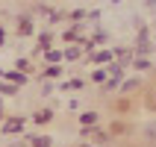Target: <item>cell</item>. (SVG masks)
<instances>
[{
  "label": "cell",
  "mask_w": 156,
  "mask_h": 147,
  "mask_svg": "<svg viewBox=\"0 0 156 147\" xmlns=\"http://www.w3.org/2000/svg\"><path fill=\"white\" fill-rule=\"evenodd\" d=\"M18 35H33V15H27V12H21L18 15Z\"/></svg>",
  "instance_id": "obj_1"
},
{
  "label": "cell",
  "mask_w": 156,
  "mask_h": 147,
  "mask_svg": "<svg viewBox=\"0 0 156 147\" xmlns=\"http://www.w3.org/2000/svg\"><path fill=\"white\" fill-rule=\"evenodd\" d=\"M24 130V118H6L3 121V132H6V138L9 135H15V132Z\"/></svg>",
  "instance_id": "obj_2"
},
{
  "label": "cell",
  "mask_w": 156,
  "mask_h": 147,
  "mask_svg": "<svg viewBox=\"0 0 156 147\" xmlns=\"http://www.w3.org/2000/svg\"><path fill=\"white\" fill-rule=\"evenodd\" d=\"M112 59H115L112 50H97V53H91V56H88V62H94V65H109Z\"/></svg>",
  "instance_id": "obj_3"
},
{
  "label": "cell",
  "mask_w": 156,
  "mask_h": 147,
  "mask_svg": "<svg viewBox=\"0 0 156 147\" xmlns=\"http://www.w3.org/2000/svg\"><path fill=\"white\" fill-rule=\"evenodd\" d=\"M0 77H6V82H15V86H24L27 82L24 71H0Z\"/></svg>",
  "instance_id": "obj_4"
},
{
  "label": "cell",
  "mask_w": 156,
  "mask_h": 147,
  "mask_svg": "<svg viewBox=\"0 0 156 147\" xmlns=\"http://www.w3.org/2000/svg\"><path fill=\"white\" fill-rule=\"evenodd\" d=\"M24 144H35V147H50V144H53V138H50V135H27V138H24Z\"/></svg>",
  "instance_id": "obj_5"
},
{
  "label": "cell",
  "mask_w": 156,
  "mask_h": 147,
  "mask_svg": "<svg viewBox=\"0 0 156 147\" xmlns=\"http://www.w3.org/2000/svg\"><path fill=\"white\" fill-rule=\"evenodd\" d=\"M53 121V109H38L33 112V124H50Z\"/></svg>",
  "instance_id": "obj_6"
},
{
  "label": "cell",
  "mask_w": 156,
  "mask_h": 147,
  "mask_svg": "<svg viewBox=\"0 0 156 147\" xmlns=\"http://www.w3.org/2000/svg\"><path fill=\"white\" fill-rule=\"evenodd\" d=\"M139 86H141V79H139V77H130V79L124 77V79H121V86H118V88H121L124 94H127V91H136Z\"/></svg>",
  "instance_id": "obj_7"
},
{
  "label": "cell",
  "mask_w": 156,
  "mask_h": 147,
  "mask_svg": "<svg viewBox=\"0 0 156 147\" xmlns=\"http://www.w3.org/2000/svg\"><path fill=\"white\" fill-rule=\"evenodd\" d=\"M80 56H83V47H77V44H71L68 50L62 53V59H68V62H77Z\"/></svg>",
  "instance_id": "obj_8"
},
{
  "label": "cell",
  "mask_w": 156,
  "mask_h": 147,
  "mask_svg": "<svg viewBox=\"0 0 156 147\" xmlns=\"http://www.w3.org/2000/svg\"><path fill=\"white\" fill-rule=\"evenodd\" d=\"M133 109V103H130V97H118V100H115V112L118 115H124V112H130Z\"/></svg>",
  "instance_id": "obj_9"
},
{
  "label": "cell",
  "mask_w": 156,
  "mask_h": 147,
  "mask_svg": "<svg viewBox=\"0 0 156 147\" xmlns=\"http://www.w3.org/2000/svg\"><path fill=\"white\" fill-rule=\"evenodd\" d=\"M130 65H136L139 71H147V68H150V56H141V53H139V56H133Z\"/></svg>",
  "instance_id": "obj_10"
},
{
  "label": "cell",
  "mask_w": 156,
  "mask_h": 147,
  "mask_svg": "<svg viewBox=\"0 0 156 147\" xmlns=\"http://www.w3.org/2000/svg\"><path fill=\"white\" fill-rule=\"evenodd\" d=\"M44 77H47V79H59V77H62V68H59V62H53V65H47V71H44Z\"/></svg>",
  "instance_id": "obj_11"
},
{
  "label": "cell",
  "mask_w": 156,
  "mask_h": 147,
  "mask_svg": "<svg viewBox=\"0 0 156 147\" xmlns=\"http://www.w3.org/2000/svg\"><path fill=\"white\" fill-rule=\"evenodd\" d=\"M83 86H86V82H83V79H68V82H62L59 88H68V91H83Z\"/></svg>",
  "instance_id": "obj_12"
},
{
  "label": "cell",
  "mask_w": 156,
  "mask_h": 147,
  "mask_svg": "<svg viewBox=\"0 0 156 147\" xmlns=\"http://www.w3.org/2000/svg\"><path fill=\"white\" fill-rule=\"evenodd\" d=\"M144 106H147V112H156V88H150L144 94Z\"/></svg>",
  "instance_id": "obj_13"
},
{
  "label": "cell",
  "mask_w": 156,
  "mask_h": 147,
  "mask_svg": "<svg viewBox=\"0 0 156 147\" xmlns=\"http://www.w3.org/2000/svg\"><path fill=\"white\" fill-rule=\"evenodd\" d=\"M144 141H150V144H156V121H150L147 127H144Z\"/></svg>",
  "instance_id": "obj_14"
},
{
  "label": "cell",
  "mask_w": 156,
  "mask_h": 147,
  "mask_svg": "<svg viewBox=\"0 0 156 147\" xmlns=\"http://www.w3.org/2000/svg\"><path fill=\"white\" fill-rule=\"evenodd\" d=\"M47 47H53V35L50 33H41V35H38V50H47Z\"/></svg>",
  "instance_id": "obj_15"
},
{
  "label": "cell",
  "mask_w": 156,
  "mask_h": 147,
  "mask_svg": "<svg viewBox=\"0 0 156 147\" xmlns=\"http://www.w3.org/2000/svg\"><path fill=\"white\" fill-rule=\"evenodd\" d=\"M106 38H109V33H106V30H97V33L91 35V38H88V41H91V44H94V47H97V44H103Z\"/></svg>",
  "instance_id": "obj_16"
},
{
  "label": "cell",
  "mask_w": 156,
  "mask_h": 147,
  "mask_svg": "<svg viewBox=\"0 0 156 147\" xmlns=\"http://www.w3.org/2000/svg\"><path fill=\"white\" fill-rule=\"evenodd\" d=\"M44 56H47V62H62V50H53V47H47V50H44Z\"/></svg>",
  "instance_id": "obj_17"
},
{
  "label": "cell",
  "mask_w": 156,
  "mask_h": 147,
  "mask_svg": "<svg viewBox=\"0 0 156 147\" xmlns=\"http://www.w3.org/2000/svg\"><path fill=\"white\" fill-rule=\"evenodd\" d=\"M106 77H109V74H106V68H103V65H97V71L91 74V79H94V82H103Z\"/></svg>",
  "instance_id": "obj_18"
},
{
  "label": "cell",
  "mask_w": 156,
  "mask_h": 147,
  "mask_svg": "<svg viewBox=\"0 0 156 147\" xmlns=\"http://www.w3.org/2000/svg\"><path fill=\"white\" fill-rule=\"evenodd\" d=\"M80 121H83V124H97V112H83Z\"/></svg>",
  "instance_id": "obj_19"
},
{
  "label": "cell",
  "mask_w": 156,
  "mask_h": 147,
  "mask_svg": "<svg viewBox=\"0 0 156 147\" xmlns=\"http://www.w3.org/2000/svg\"><path fill=\"white\" fill-rule=\"evenodd\" d=\"M83 18H86V9H74V12H71V21H74V24H83Z\"/></svg>",
  "instance_id": "obj_20"
},
{
  "label": "cell",
  "mask_w": 156,
  "mask_h": 147,
  "mask_svg": "<svg viewBox=\"0 0 156 147\" xmlns=\"http://www.w3.org/2000/svg\"><path fill=\"white\" fill-rule=\"evenodd\" d=\"M15 65H18V71H24V74H30V71H33V65H30V59H18Z\"/></svg>",
  "instance_id": "obj_21"
},
{
  "label": "cell",
  "mask_w": 156,
  "mask_h": 147,
  "mask_svg": "<svg viewBox=\"0 0 156 147\" xmlns=\"http://www.w3.org/2000/svg\"><path fill=\"white\" fill-rule=\"evenodd\" d=\"M18 86H9V82H0V94H15Z\"/></svg>",
  "instance_id": "obj_22"
},
{
  "label": "cell",
  "mask_w": 156,
  "mask_h": 147,
  "mask_svg": "<svg viewBox=\"0 0 156 147\" xmlns=\"http://www.w3.org/2000/svg\"><path fill=\"white\" fill-rule=\"evenodd\" d=\"M65 41H71V44H77L80 38H77V26H74V30H68V33H65Z\"/></svg>",
  "instance_id": "obj_23"
},
{
  "label": "cell",
  "mask_w": 156,
  "mask_h": 147,
  "mask_svg": "<svg viewBox=\"0 0 156 147\" xmlns=\"http://www.w3.org/2000/svg\"><path fill=\"white\" fill-rule=\"evenodd\" d=\"M94 132H97V135H94V141H97V144H106V141H109V135H106L103 130H94Z\"/></svg>",
  "instance_id": "obj_24"
},
{
  "label": "cell",
  "mask_w": 156,
  "mask_h": 147,
  "mask_svg": "<svg viewBox=\"0 0 156 147\" xmlns=\"http://www.w3.org/2000/svg\"><path fill=\"white\" fill-rule=\"evenodd\" d=\"M112 132H115V135H121V132H124V124L115 121V124H112Z\"/></svg>",
  "instance_id": "obj_25"
},
{
  "label": "cell",
  "mask_w": 156,
  "mask_h": 147,
  "mask_svg": "<svg viewBox=\"0 0 156 147\" xmlns=\"http://www.w3.org/2000/svg\"><path fill=\"white\" fill-rule=\"evenodd\" d=\"M86 15H88V18H91V21H97V18L103 15V12H100V9H91V12H86Z\"/></svg>",
  "instance_id": "obj_26"
},
{
  "label": "cell",
  "mask_w": 156,
  "mask_h": 147,
  "mask_svg": "<svg viewBox=\"0 0 156 147\" xmlns=\"http://www.w3.org/2000/svg\"><path fill=\"white\" fill-rule=\"evenodd\" d=\"M3 44H6V30L0 26V47H3Z\"/></svg>",
  "instance_id": "obj_27"
},
{
  "label": "cell",
  "mask_w": 156,
  "mask_h": 147,
  "mask_svg": "<svg viewBox=\"0 0 156 147\" xmlns=\"http://www.w3.org/2000/svg\"><path fill=\"white\" fill-rule=\"evenodd\" d=\"M144 3H147V6H150V9H153V6H156V0H144Z\"/></svg>",
  "instance_id": "obj_28"
},
{
  "label": "cell",
  "mask_w": 156,
  "mask_h": 147,
  "mask_svg": "<svg viewBox=\"0 0 156 147\" xmlns=\"http://www.w3.org/2000/svg\"><path fill=\"white\" fill-rule=\"evenodd\" d=\"M0 121H3V109H0Z\"/></svg>",
  "instance_id": "obj_29"
},
{
  "label": "cell",
  "mask_w": 156,
  "mask_h": 147,
  "mask_svg": "<svg viewBox=\"0 0 156 147\" xmlns=\"http://www.w3.org/2000/svg\"><path fill=\"white\" fill-rule=\"evenodd\" d=\"M112 3H121V0H112Z\"/></svg>",
  "instance_id": "obj_30"
}]
</instances>
